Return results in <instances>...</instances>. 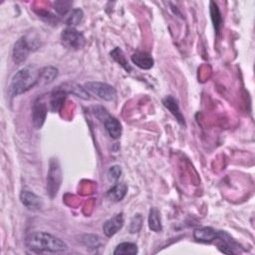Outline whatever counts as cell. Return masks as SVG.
<instances>
[{"label":"cell","mask_w":255,"mask_h":255,"mask_svg":"<svg viewBox=\"0 0 255 255\" xmlns=\"http://www.w3.org/2000/svg\"><path fill=\"white\" fill-rule=\"evenodd\" d=\"M26 246L36 253H59L68 249L66 242L46 232H34L26 239Z\"/></svg>","instance_id":"cell-1"},{"label":"cell","mask_w":255,"mask_h":255,"mask_svg":"<svg viewBox=\"0 0 255 255\" xmlns=\"http://www.w3.org/2000/svg\"><path fill=\"white\" fill-rule=\"evenodd\" d=\"M38 84H40V70H36L33 67H25L12 77L9 93L11 96H18Z\"/></svg>","instance_id":"cell-2"},{"label":"cell","mask_w":255,"mask_h":255,"mask_svg":"<svg viewBox=\"0 0 255 255\" xmlns=\"http://www.w3.org/2000/svg\"><path fill=\"white\" fill-rule=\"evenodd\" d=\"M62 183V171L59 162L56 159H51L47 174V193L51 198H54Z\"/></svg>","instance_id":"cell-3"},{"label":"cell","mask_w":255,"mask_h":255,"mask_svg":"<svg viewBox=\"0 0 255 255\" xmlns=\"http://www.w3.org/2000/svg\"><path fill=\"white\" fill-rule=\"evenodd\" d=\"M61 41L66 48L71 50L82 49L86 43L83 34L72 27H68L62 31Z\"/></svg>","instance_id":"cell-4"},{"label":"cell","mask_w":255,"mask_h":255,"mask_svg":"<svg viewBox=\"0 0 255 255\" xmlns=\"http://www.w3.org/2000/svg\"><path fill=\"white\" fill-rule=\"evenodd\" d=\"M85 89L98 98L105 101H113L116 97L115 88L106 83L88 82L85 85Z\"/></svg>","instance_id":"cell-5"},{"label":"cell","mask_w":255,"mask_h":255,"mask_svg":"<svg viewBox=\"0 0 255 255\" xmlns=\"http://www.w3.org/2000/svg\"><path fill=\"white\" fill-rule=\"evenodd\" d=\"M33 49L37 48L27 39V37H21L19 40H17L12 51V57L15 64L19 65L23 63Z\"/></svg>","instance_id":"cell-6"},{"label":"cell","mask_w":255,"mask_h":255,"mask_svg":"<svg viewBox=\"0 0 255 255\" xmlns=\"http://www.w3.org/2000/svg\"><path fill=\"white\" fill-rule=\"evenodd\" d=\"M47 116V106L42 98H38L33 105V112H32V120L33 125L35 128L40 129L45 123Z\"/></svg>","instance_id":"cell-7"},{"label":"cell","mask_w":255,"mask_h":255,"mask_svg":"<svg viewBox=\"0 0 255 255\" xmlns=\"http://www.w3.org/2000/svg\"><path fill=\"white\" fill-rule=\"evenodd\" d=\"M163 104L164 106L172 113V115L176 118V120L178 121V123L183 127H185V119L182 115V113L181 112L178 100L176 98H174L173 96H167L164 100H163Z\"/></svg>","instance_id":"cell-8"},{"label":"cell","mask_w":255,"mask_h":255,"mask_svg":"<svg viewBox=\"0 0 255 255\" xmlns=\"http://www.w3.org/2000/svg\"><path fill=\"white\" fill-rule=\"evenodd\" d=\"M20 200L23 203V206H25L30 211H38L43 206L42 199L29 190H23L21 192Z\"/></svg>","instance_id":"cell-9"},{"label":"cell","mask_w":255,"mask_h":255,"mask_svg":"<svg viewBox=\"0 0 255 255\" xmlns=\"http://www.w3.org/2000/svg\"><path fill=\"white\" fill-rule=\"evenodd\" d=\"M124 225V217L123 214L116 215L112 219H108L104 225H103V230L106 236L111 237L115 235L120 229H122Z\"/></svg>","instance_id":"cell-10"},{"label":"cell","mask_w":255,"mask_h":255,"mask_svg":"<svg viewBox=\"0 0 255 255\" xmlns=\"http://www.w3.org/2000/svg\"><path fill=\"white\" fill-rule=\"evenodd\" d=\"M133 63L143 70H148L154 66V58H152L148 53L143 52V51H138L132 55Z\"/></svg>","instance_id":"cell-11"},{"label":"cell","mask_w":255,"mask_h":255,"mask_svg":"<svg viewBox=\"0 0 255 255\" xmlns=\"http://www.w3.org/2000/svg\"><path fill=\"white\" fill-rule=\"evenodd\" d=\"M193 237L198 242L211 243L217 239L218 231L213 227H201L194 230Z\"/></svg>","instance_id":"cell-12"},{"label":"cell","mask_w":255,"mask_h":255,"mask_svg":"<svg viewBox=\"0 0 255 255\" xmlns=\"http://www.w3.org/2000/svg\"><path fill=\"white\" fill-rule=\"evenodd\" d=\"M105 129L112 139H119L122 135V125L115 117H107L105 119Z\"/></svg>","instance_id":"cell-13"},{"label":"cell","mask_w":255,"mask_h":255,"mask_svg":"<svg viewBox=\"0 0 255 255\" xmlns=\"http://www.w3.org/2000/svg\"><path fill=\"white\" fill-rule=\"evenodd\" d=\"M60 90H62L63 92H65L66 94H73L79 98L82 99H90V95L88 93V91L85 88H82L81 86L75 84V83H66L63 84L61 87H59Z\"/></svg>","instance_id":"cell-14"},{"label":"cell","mask_w":255,"mask_h":255,"mask_svg":"<svg viewBox=\"0 0 255 255\" xmlns=\"http://www.w3.org/2000/svg\"><path fill=\"white\" fill-rule=\"evenodd\" d=\"M148 227L155 232H160L163 229L161 214L158 209L151 208L148 215Z\"/></svg>","instance_id":"cell-15"},{"label":"cell","mask_w":255,"mask_h":255,"mask_svg":"<svg viewBox=\"0 0 255 255\" xmlns=\"http://www.w3.org/2000/svg\"><path fill=\"white\" fill-rule=\"evenodd\" d=\"M127 190L128 187L125 183H117L108 191L107 195L113 201H121L125 197Z\"/></svg>","instance_id":"cell-16"},{"label":"cell","mask_w":255,"mask_h":255,"mask_svg":"<svg viewBox=\"0 0 255 255\" xmlns=\"http://www.w3.org/2000/svg\"><path fill=\"white\" fill-rule=\"evenodd\" d=\"M58 75V70L54 67H45L40 70V83L43 85L50 84Z\"/></svg>","instance_id":"cell-17"},{"label":"cell","mask_w":255,"mask_h":255,"mask_svg":"<svg viewBox=\"0 0 255 255\" xmlns=\"http://www.w3.org/2000/svg\"><path fill=\"white\" fill-rule=\"evenodd\" d=\"M211 15H212V20L216 31L217 33H219L222 27V16L218 4L214 1L211 2Z\"/></svg>","instance_id":"cell-18"},{"label":"cell","mask_w":255,"mask_h":255,"mask_svg":"<svg viewBox=\"0 0 255 255\" xmlns=\"http://www.w3.org/2000/svg\"><path fill=\"white\" fill-rule=\"evenodd\" d=\"M138 253V246L132 242H123L120 243L115 251V255H135Z\"/></svg>","instance_id":"cell-19"},{"label":"cell","mask_w":255,"mask_h":255,"mask_svg":"<svg viewBox=\"0 0 255 255\" xmlns=\"http://www.w3.org/2000/svg\"><path fill=\"white\" fill-rule=\"evenodd\" d=\"M111 56H112V58H113L117 63H119L127 72H130V71L132 70V68H131V66H130V64H129V62H128V60H127L125 54H124V52L122 51V49H120V48H115V49L112 51V52H111Z\"/></svg>","instance_id":"cell-20"},{"label":"cell","mask_w":255,"mask_h":255,"mask_svg":"<svg viewBox=\"0 0 255 255\" xmlns=\"http://www.w3.org/2000/svg\"><path fill=\"white\" fill-rule=\"evenodd\" d=\"M83 16H84V14H83V11H82L81 9H74V10L70 13V15L68 16V18H67V20H66V23H67V25H69L70 27L74 28V26L78 25V24L82 21Z\"/></svg>","instance_id":"cell-21"},{"label":"cell","mask_w":255,"mask_h":255,"mask_svg":"<svg viewBox=\"0 0 255 255\" xmlns=\"http://www.w3.org/2000/svg\"><path fill=\"white\" fill-rule=\"evenodd\" d=\"M122 174L121 167L119 166H113L108 171V179L110 182H118Z\"/></svg>","instance_id":"cell-22"},{"label":"cell","mask_w":255,"mask_h":255,"mask_svg":"<svg viewBox=\"0 0 255 255\" xmlns=\"http://www.w3.org/2000/svg\"><path fill=\"white\" fill-rule=\"evenodd\" d=\"M142 223H143V219L141 217V215H137L134 217V219L131 221V226H130V231L132 233H136L139 232L141 227H142Z\"/></svg>","instance_id":"cell-23"},{"label":"cell","mask_w":255,"mask_h":255,"mask_svg":"<svg viewBox=\"0 0 255 255\" xmlns=\"http://www.w3.org/2000/svg\"><path fill=\"white\" fill-rule=\"evenodd\" d=\"M83 242L88 245V246H93V247H97L100 245L101 240L99 236L96 235H84L83 236Z\"/></svg>","instance_id":"cell-24"},{"label":"cell","mask_w":255,"mask_h":255,"mask_svg":"<svg viewBox=\"0 0 255 255\" xmlns=\"http://www.w3.org/2000/svg\"><path fill=\"white\" fill-rule=\"evenodd\" d=\"M70 3L69 2H56L55 3V9L60 13V14H65L68 9H69Z\"/></svg>","instance_id":"cell-25"}]
</instances>
